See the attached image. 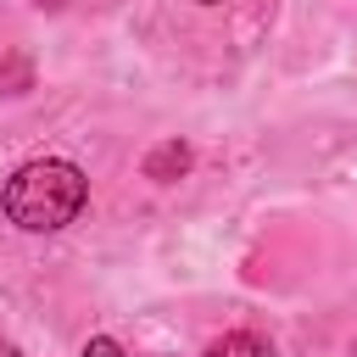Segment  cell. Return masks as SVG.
Instances as JSON below:
<instances>
[{"instance_id":"obj_1","label":"cell","mask_w":357,"mask_h":357,"mask_svg":"<svg viewBox=\"0 0 357 357\" xmlns=\"http://www.w3.org/2000/svg\"><path fill=\"white\" fill-rule=\"evenodd\" d=\"M84 201H89V178H84L73 162H61V156L22 162V167L6 178V190H0V212H6L17 229H28V234H56V229H67V223L84 212Z\"/></svg>"},{"instance_id":"obj_2","label":"cell","mask_w":357,"mask_h":357,"mask_svg":"<svg viewBox=\"0 0 357 357\" xmlns=\"http://www.w3.org/2000/svg\"><path fill=\"white\" fill-rule=\"evenodd\" d=\"M184 167H190V145H184V139H162V145L145 156V178H156V184H173Z\"/></svg>"},{"instance_id":"obj_3","label":"cell","mask_w":357,"mask_h":357,"mask_svg":"<svg viewBox=\"0 0 357 357\" xmlns=\"http://www.w3.org/2000/svg\"><path fill=\"white\" fill-rule=\"evenodd\" d=\"M206 357H273V346L262 335H251V329H229V335H218L206 346Z\"/></svg>"},{"instance_id":"obj_4","label":"cell","mask_w":357,"mask_h":357,"mask_svg":"<svg viewBox=\"0 0 357 357\" xmlns=\"http://www.w3.org/2000/svg\"><path fill=\"white\" fill-rule=\"evenodd\" d=\"M84 357H128V351H123L112 335H89V340H84Z\"/></svg>"},{"instance_id":"obj_5","label":"cell","mask_w":357,"mask_h":357,"mask_svg":"<svg viewBox=\"0 0 357 357\" xmlns=\"http://www.w3.org/2000/svg\"><path fill=\"white\" fill-rule=\"evenodd\" d=\"M0 357H22V351H11V346H0Z\"/></svg>"},{"instance_id":"obj_6","label":"cell","mask_w":357,"mask_h":357,"mask_svg":"<svg viewBox=\"0 0 357 357\" xmlns=\"http://www.w3.org/2000/svg\"><path fill=\"white\" fill-rule=\"evenodd\" d=\"M195 6H218V0H195Z\"/></svg>"}]
</instances>
